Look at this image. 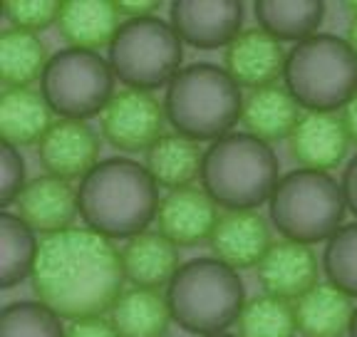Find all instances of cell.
I'll use <instances>...</instances> for the list:
<instances>
[{
	"label": "cell",
	"instance_id": "cell-1",
	"mask_svg": "<svg viewBox=\"0 0 357 337\" xmlns=\"http://www.w3.org/2000/svg\"><path fill=\"white\" fill-rule=\"evenodd\" d=\"M122 251L92 228H70L38 243L33 292L38 303L70 320L102 318L124 292Z\"/></svg>",
	"mask_w": 357,
	"mask_h": 337
},
{
	"label": "cell",
	"instance_id": "cell-2",
	"mask_svg": "<svg viewBox=\"0 0 357 337\" xmlns=\"http://www.w3.org/2000/svg\"><path fill=\"white\" fill-rule=\"evenodd\" d=\"M77 206L87 228L107 238H134L156 219V181L139 162L107 159L82 179Z\"/></svg>",
	"mask_w": 357,
	"mask_h": 337
},
{
	"label": "cell",
	"instance_id": "cell-3",
	"mask_svg": "<svg viewBox=\"0 0 357 337\" xmlns=\"http://www.w3.org/2000/svg\"><path fill=\"white\" fill-rule=\"evenodd\" d=\"M241 87L218 65L196 62L178 70L167 87L164 112L176 134L194 141H216L241 122Z\"/></svg>",
	"mask_w": 357,
	"mask_h": 337
},
{
	"label": "cell",
	"instance_id": "cell-4",
	"mask_svg": "<svg viewBox=\"0 0 357 337\" xmlns=\"http://www.w3.org/2000/svg\"><path fill=\"white\" fill-rule=\"evenodd\" d=\"M204 191L229 211H253L278 184V159L268 141L238 132L216 139L204 152Z\"/></svg>",
	"mask_w": 357,
	"mask_h": 337
},
{
	"label": "cell",
	"instance_id": "cell-5",
	"mask_svg": "<svg viewBox=\"0 0 357 337\" xmlns=\"http://www.w3.org/2000/svg\"><path fill=\"white\" fill-rule=\"evenodd\" d=\"M243 283L218 258H196L181 265L167 285L172 320L194 335L223 332L238 320L245 305Z\"/></svg>",
	"mask_w": 357,
	"mask_h": 337
},
{
	"label": "cell",
	"instance_id": "cell-6",
	"mask_svg": "<svg viewBox=\"0 0 357 337\" xmlns=\"http://www.w3.org/2000/svg\"><path fill=\"white\" fill-rule=\"evenodd\" d=\"M285 90L310 112H335L357 95V55L347 40L318 33L285 60Z\"/></svg>",
	"mask_w": 357,
	"mask_h": 337
},
{
	"label": "cell",
	"instance_id": "cell-7",
	"mask_svg": "<svg viewBox=\"0 0 357 337\" xmlns=\"http://www.w3.org/2000/svg\"><path fill=\"white\" fill-rule=\"evenodd\" d=\"M268 201L278 233L305 246L328 241L345 216V196L337 181L312 168H296L278 179Z\"/></svg>",
	"mask_w": 357,
	"mask_h": 337
},
{
	"label": "cell",
	"instance_id": "cell-8",
	"mask_svg": "<svg viewBox=\"0 0 357 337\" xmlns=\"http://www.w3.org/2000/svg\"><path fill=\"white\" fill-rule=\"evenodd\" d=\"M184 57L181 38L159 17H137L122 23L109 45V68L129 90H156L169 84Z\"/></svg>",
	"mask_w": 357,
	"mask_h": 337
},
{
	"label": "cell",
	"instance_id": "cell-9",
	"mask_svg": "<svg viewBox=\"0 0 357 337\" xmlns=\"http://www.w3.org/2000/svg\"><path fill=\"white\" fill-rule=\"evenodd\" d=\"M43 97L62 119H87L105 112L114 97V72L97 52L67 47L50 57L43 72Z\"/></svg>",
	"mask_w": 357,
	"mask_h": 337
},
{
	"label": "cell",
	"instance_id": "cell-10",
	"mask_svg": "<svg viewBox=\"0 0 357 337\" xmlns=\"http://www.w3.org/2000/svg\"><path fill=\"white\" fill-rule=\"evenodd\" d=\"M167 112L144 90H122L102 112V134L114 149L127 154L149 152L164 136Z\"/></svg>",
	"mask_w": 357,
	"mask_h": 337
},
{
	"label": "cell",
	"instance_id": "cell-11",
	"mask_svg": "<svg viewBox=\"0 0 357 337\" xmlns=\"http://www.w3.org/2000/svg\"><path fill=\"white\" fill-rule=\"evenodd\" d=\"M243 6L236 0H176L172 6V28L201 50L229 47L241 35Z\"/></svg>",
	"mask_w": 357,
	"mask_h": 337
},
{
	"label": "cell",
	"instance_id": "cell-12",
	"mask_svg": "<svg viewBox=\"0 0 357 337\" xmlns=\"http://www.w3.org/2000/svg\"><path fill=\"white\" fill-rule=\"evenodd\" d=\"M38 157L50 176L84 179L100 164V136L82 119H57L40 139Z\"/></svg>",
	"mask_w": 357,
	"mask_h": 337
},
{
	"label": "cell",
	"instance_id": "cell-13",
	"mask_svg": "<svg viewBox=\"0 0 357 337\" xmlns=\"http://www.w3.org/2000/svg\"><path fill=\"white\" fill-rule=\"evenodd\" d=\"M285 60L288 55L280 40L261 28L243 30L223 55L229 77L238 87H248L251 92L275 84V79L285 72Z\"/></svg>",
	"mask_w": 357,
	"mask_h": 337
},
{
	"label": "cell",
	"instance_id": "cell-14",
	"mask_svg": "<svg viewBox=\"0 0 357 337\" xmlns=\"http://www.w3.org/2000/svg\"><path fill=\"white\" fill-rule=\"evenodd\" d=\"M216 221V203L199 186L174 189L156 208L159 233L167 236L174 246H196L208 241Z\"/></svg>",
	"mask_w": 357,
	"mask_h": 337
},
{
	"label": "cell",
	"instance_id": "cell-15",
	"mask_svg": "<svg viewBox=\"0 0 357 337\" xmlns=\"http://www.w3.org/2000/svg\"><path fill=\"white\" fill-rule=\"evenodd\" d=\"M350 136L342 117L333 112H307L298 119L288 136V149L303 168L330 171L340 166L347 154Z\"/></svg>",
	"mask_w": 357,
	"mask_h": 337
},
{
	"label": "cell",
	"instance_id": "cell-16",
	"mask_svg": "<svg viewBox=\"0 0 357 337\" xmlns=\"http://www.w3.org/2000/svg\"><path fill=\"white\" fill-rule=\"evenodd\" d=\"M258 283L275 298H301L318 283V258L310 246L296 241L271 243L258 263Z\"/></svg>",
	"mask_w": 357,
	"mask_h": 337
},
{
	"label": "cell",
	"instance_id": "cell-17",
	"mask_svg": "<svg viewBox=\"0 0 357 337\" xmlns=\"http://www.w3.org/2000/svg\"><path fill=\"white\" fill-rule=\"evenodd\" d=\"M17 216L33 230L40 233H57L73 226L75 216H77V191L73 184L57 176H38V179L28 181L20 196L15 198Z\"/></svg>",
	"mask_w": 357,
	"mask_h": 337
},
{
	"label": "cell",
	"instance_id": "cell-18",
	"mask_svg": "<svg viewBox=\"0 0 357 337\" xmlns=\"http://www.w3.org/2000/svg\"><path fill=\"white\" fill-rule=\"evenodd\" d=\"M208 243L221 263L234 270L253 268L271 246V230L256 211H229L218 216Z\"/></svg>",
	"mask_w": 357,
	"mask_h": 337
},
{
	"label": "cell",
	"instance_id": "cell-19",
	"mask_svg": "<svg viewBox=\"0 0 357 337\" xmlns=\"http://www.w3.org/2000/svg\"><path fill=\"white\" fill-rule=\"evenodd\" d=\"M122 268L124 278L134 288H149L159 290L162 285H169L172 278L176 276L178 251L167 236L159 230L151 233L144 230L139 236L129 238L122 248Z\"/></svg>",
	"mask_w": 357,
	"mask_h": 337
},
{
	"label": "cell",
	"instance_id": "cell-20",
	"mask_svg": "<svg viewBox=\"0 0 357 337\" xmlns=\"http://www.w3.org/2000/svg\"><path fill=\"white\" fill-rule=\"evenodd\" d=\"M119 17L117 3L109 0H70L62 3L57 25L73 47L95 52L97 47L112 45L122 28Z\"/></svg>",
	"mask_w": 357,
	"mask_h": 337
},
{
	"label": "cell",
	"instance_id": "cell-21",
	"mask_svg": "<svg viewBox=\"0 0 357 337\" xmlns=\"http://www.w3.org/2000/svg\"><path fill=\"white\" fill-rule=\"evenodd\" d=\"M296 325L303 337H342L352 320V300L333 283H315L296 300Z\"/></svg>",
	"mask_w": 357,
	"mask_h": 337
},
{
	"label": "cell",
	"instance_id": "cell-22",
	"mask_svg": "<svg viewBox=\"0 0 357 337\" xmlns=\"http://www.w3.org/2000/svg\"><path fill=\"white\" fill-rule=\"evenodd\" d=\"M301 104L293 100L285 87L271 84L253 90L248 97H243V109H241V124L248 134L258 136L263 141H275L290 136L301 119Z\"/></svg>",
	"mask_w": 357,
	"mask_h": 337
},
{
	"label": "cell",
	"instance_id": "cell-23",
	"mask_svg": "<svg viewBox=\"0 0 357 337\" xmlns=\"http://www.w3.org/2000/svg\"><path fill=\"white\" fill-rule=\"evenodd\" d=\"M109 322L119 337H167L172 310L159 290L129 288L112 305Z\"/></svg>",
	"mask_w": 357,
	"mask_h": 337
},
{
	"label": "cell",
	"instance_id": "cell-24",
	"mask_svg": "<svg viewBox=\"0 0 357 337\" xmlns=\"http://www.w3.org/2000/svg\"><path fill=\"white\" fill-rule=\"evenodd\" d=\"M50 104L40 92L30 87L3 90L0 95V134L3 141L13 146L35 144L52 127Z\"/></svg>",
	"mask_w": 357,
	"mask_h": 337
},
{
	"label": "cell",
	"instance_id": "cell-25",
	"mask_svg": "<svg viewBox=\"0 0 357 337\" xmlns=\"http://www.w3.org/2000/svg\"><path fill=\"white\" fill-rule=\"evenodd\" d=\"M204 152L199 141L184 134H164L146 152V168L156 186H164L169 191L191 186L201 176Z\"/></svg>",
	"mask_w": 357,
	"mask_h": 337
},
{
	"label": "cell",
	"instance_id": "cell-26",
	"mask_svg": "<svg viewBox=\"0 0 357 337\" xmlns=\"http://www.w3.org/2000/svg\"><path fill=\"white\" fill-rule=\"evenodd\" d=\"M261 30L275 40L312 38L325 17V3L320 0H258L253 6Z\"/></svg>",
	"mask_w": 357,
	"mask_h": 337
},
{
	"label": "cell",
	"instance_id": "cell-27",
	"mask_svg": "<svg viewBox=\"0 0 357 337\" xmlns=\"http://www.w3.org/2000/svg\"><path fill=\"white\" fill-rule=\"evenodd\" d=\"M47 62H50L47 50L35 33L17 28L0 33V77L6 90L30 87L38 77L43 79Z\"/></svg>",
	"mask_w": 357,
	"mask_h": 337
},
{
	"label": "cell",
	"instance_id": "cell-28",
	"mask_svg": "<svg viewBox=\"0 0 357 337\" xmlns=\"http://www.w3.org/2000/svg\"><path fill=\"white\" fill-rule=\"evenodd\" d=\"M38 243L20 216L0 214V285L13 288L33 273Z\"/></svg>",
	"mask_w": 357,
	"mask_h": 337
},
{
	"label": "cell",
	"instance_id": "cell-29",
	"mask_svg": "<svg viewBox=\"0 0 357 337\" xmlns=\"http://www.w3.org/2000/svg\"><path fill=\"white\" fill-rule=\"evenodd\" d=\"M238 337H296V308L275 295H256L238 315Z\"/></svg>",
	"mask_w": 357,
	"mask_h": 337
},
{
	"label": "cell",
	"instance_id": "cell-30",
	"mask_svg": "<svg viewBox=\"0 0 357 337\" xmlns=\"http://www.w3.org/2000/svg\"><path fill=\"white\" fill-rule=\"evenodd\" d=\"M60 315L43 303H10L0 313V337H65Z\"/></svg>",
	"mask_w": 357,
	"mask_h": 337
},
{
	"label": "cell",
	"instance_id": "cell-31",
	"mask_svg": "<svg viewBox=\"0 0 357 337\" xmlns=\"http://www.w3.org/2000/svg\"><path fill=\"white\" fill-rule=\"evenodd\" d=\"M328 281L347 295H357V224L340 226L323 253Z\"/></svg>",
	"mask_w": 357,
	"mask_h": 337
},
{
	"label": "cell",
	"instance_id": "cell-32",
	"mask_svg": "<svg viewBox=\"0 0 357 337\" xmlns=\"http://www.w3.org/2000/svg\"><path fill=\"white\" fill-rule=\"evenodd\" d=\"M60 8L62 3H52V0H10V3H6L3 13L13 23V28L25 30V33H38V30L57 23Z\"/></svg>",
	"mask_w": 357,
	"mask_h": 337
},
{
	"label": "cell",
	"instance_id": "cell-33",
	"mask_svg": "<svg viewBox=\"0 0 357 337\" xmlns=\"http://www.w3.org/2000/svg\"><path fill=\"white\" fill-rule=\"evenodd\" d=\"M25 189V164L22 157L13 144L3 141V152H0V203L10 206L20 191Z\"/></svg>",
	"mask_w": 357,
	"mask_h": 337
},
{
	"label": "cell",
	"instance_id": "cell-34",
	"mask_svg": "<svg viewBox=\"0 0 357 337\" xmlns=\"http://www.w3.org/2000/svg\"><path fill=\"white\" fill-rule=\"evenodd\" d=\"M65 337H119L114 325L105 318H82L73 320L67 327Z\"/></svg>",
	"mask_w": 357,
	"mask_h": 337
},
{
	"label": "cell",
	"instance_id": "cell-35",
	"mask_svg": "<svg viewBox=\"0 0 357 337\" xmlns=\"http://www.w3.org/2000/svg\"><path fill=\"white\" fill-rule=\"evenodd\" d=\"M340 189H342V196H345V206L357 216V157L347 164Z\"/></svg>",
	"mask_w": 357,
	"mask_h": 337
},
{
	"label": "cell",
	"instance_id": "cell-36",
	"mask_svg": "<svg viewBox=\"0 0 357 337\" xmlns=\"http://www.w3.org/2000/svg\"><path fill=\"white\" fill-rule=\"evenodd\" d=\"M162 8V3H156V0H151V3H117V10L122 17H127V20H137V17H154V13Z\"/></svg>",
	"mask_w": 357,
	"mask_h": 337
},
{
	"label": "cell",
	"instance_id": "cell-37",
	"mask_svg": "<svg viewBox=\"0 0 357 337\" xmlns=\"http://www.w3.org/2000/svg\"><path fill=\"white\" fill-rule=\"evenodd\" d=\"M342 124H345V132H347V136H350V141L357 144V95L352 97L345 104V109H342Z\"/></svg>",
	"mask_w": 357,
	"mask_h": 337
},
{
	"label": "cell",
	"instance_id": "cell-38",
	"mask_svg": "<svg viewBox=\"0 0 357 337\" xmlns=\"http://www.w3.org/2000/svg\"><path fill=\"white\" fill-rule=\"evenodd\" d=\"M347 8L352 10L350 25H347V45H350V50L357 55V3H350Z\"/></svg>",
	"mask_w": 357,
	"mask_h": 337
},
{
	"label": "cell",
	"instance_id": "cell-39",
	"mask_svg": "<svg viewBox=\"0 0 357 337\" xmlns=\"http://www.w3.org/2000/svg\"><path fill=\"white\" fill-rule=\"evenodd\" d=\"M347 335L357 337V308L352 310V320H350V327H347Z\"/></svg>",
	"mask_w": 357,
	"mask_h": 337
},
{
	"label": "cell",
	"instance_id": "cell-40",
	"mask_svg": "<svg viewBox=\"0 0 357 337\" xmlns=\"http://www.w3.org/2000/svg\"><path fill=\"white\" fill-rule=\"evenodd\" d=\"M201 337H234V335H226V332H213V335H201Z\"/></svg>",
	"mask_w": 357,
	"mask_h": 337
}]
</instances>
